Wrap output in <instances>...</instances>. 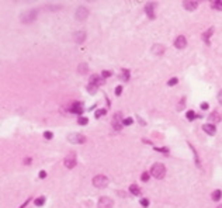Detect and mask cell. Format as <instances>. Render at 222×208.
I'll return each mask as SVG.
<instances>
[{"mask_svg": "<svg viewBox=\"0 0 222 208\" xmlns=\"http://www.w3.org/2000/svg\"><path fill=\"white\" fill-rule=\"evenodd\" d=\"M150 174L156 179H163L166 174V167L163 163H155L150 167Z\"/></svg>", "mask_w": 222, "mask_h": 208, "instance_id": "cell-1", "label": "cell"}, {"mask_svg": "<svg viewBox=\"0 0 222 208\" xmlns=\"http://www.w3.org/2000/svg\"><path fill=\"white\" fill-rule=\"evenodd\" d=\"M108 184V179L103 174H98V176H94L93 177V186L94 187H98V188H103Z\"/></svg>", "mask_w": 222, "mask_h": 208, "instance_id": "cell-2", "label": "cell"}, {"mask_svg": "<svg viewBox=\"0 0 222 208\" xmlns=\"http://www.w3.org/2000/svg\"><path fill=\"white\" fill-rule=\"evenodd\" d=\"M37 10H31L30 13H24L23 16H21V21L24 23V24H30L31 21L35 20V17H37Z\"/></svg>", "mask_w": 222, "mask_h": 208, "instance_id": "cell-3", "label": "cell"}, {"mask_svg": "<svg viewBox=\"0 0 222 208\" xmlns=\"http://www.w3.org/2000/svg\"><path fill=\"white\" fill-rule=\"evenodd\" d=\"M68 141L70 143H83V142H86V138L82 134H69Z\"/></svg>", "mask_w": 222, "mask_h": 208, "instance_id": "cell-4", "label": "cell"}, {"mask_svg": "<svg viewBox=\"0 0 222 208\" xmlns=\"http://www.w3.org/2000/svg\"><path fill=\"white\" fill-rule=\"evenodd\" d=\"M113 207V200L110 197H101L98 200V208H111Z\"/></svg>", "mask_w": 222, "mask_h": 208, "instance_id": "cell-5", "label": "cell"}, {"mask_svg": "<svg viewBox=\"0 0 222 208\" xmlns=\"http://www.w3.org/2000/svg\"><path fill=\"white\" fill-rule=\"evenodd\" d=\"M87 16H89V10H87V8L83 7V6L77 7V10H76V18L77 20H85V18H87Z\"/></svg>", "mask_w": 222, "mask_h": 208, "instance_id": "cell-6", "label": "cell"}, {"mask_svg": "<svg viewBox=\"0 0 222 208\" xmlns=\"http://www.w3.org/2000/svg\"><path fill=\"white\" fill-rule=\"evenodd\" d=\"M63 163H65V167H66V169H73V167L76 166V156H75V153L66 156V159H65Z\"/></svg>", "mask_w": 222, "mask_h": 208, "instance_id": "cell-7", "label": "cell"}, {"mask_svg": "<svg viewBox=\"0 0 222 208\" xmlns=\"http://www.w3.org/2000/svg\"><path fill=\"white\" fill-rule=\"evenodd\" d=\"M70 111L73 114H83V104L80 101H73L72 106H70Z\"/></svg>", "mask_w": 222, "mask_h": 208, "instance_id": "cell-8", "label": "cell"}, {"mask_svg": "<svg viewBox=\"0 0 222 208\" xmlns=\"http://www.w3.org/2000/svg\"><path fill=\"white\" fill-rule=\"evenodd\" d=\"M186 45H187V40L184 35H179L177 38H176V41H174V46L179 49H183V48H186Z\"/></svg>", "mask_w": 222, "mask_h": 208, "instance_id": "cell-9", "label": "cell"}, {"mask_svg": "<svg viewBox=\"0 0 222 208\" xmlns=\"http://www.w3.org/2000/svg\"><path fill=\"white\" fill-rule=\"evenodd\" d=\"M104 83V80H103V78H100L98 75H92L90 76V80H89V85H94V86H101Z\"/></svg>", "mask_w": 222, "mask_h": 208, "instance_id": "cell-10", "label": "cell"}, {"mask_svg": "<svg viewBox=\"0 0 222 208\" xmlns=\"http://www.w3.org/2000/svg\"><path fill=\"white\" fill-rule=\"evenodd\" d=\"M183 7L186 8V10H188V11H193V10H195V8L198 7V2H195V0L184 2V3H183Z\"/></svg>", "mask_w": 222, "mask_h": 208, "instance_id": "cell-11", "label": "cell"}, {"mask_svg": "<svg viewBox=\"0 0 222 208\" xmlns=\"http://www.w3.org/2000/svg\"><path fill=\"white\" fill-rule=\"evenodd\" d=\"M155 7H156V4L155 3H148L145 6V11H146V14H148V17L149 18H155Z\"/></svg>", "mask_w": 222, "mask_h": 208, "instance_id": "cell-12", "label": "cell"}, {"mask_svg": "<svg viewBox=\"0 0 222 208\" xmlns=\"http://www.w3.org/2000/svg\"><path fill=\"white\" fill-rule=\"evenodd\" d=\"M121 118H122V115L118 113V114L114 115V118H113V126H114V130H121L122 125H121Z\"/></svg>", "mask_w": 222, "mask_h": 208, "instance_id": "cell-13", "label": "cell"}, {"mask_svg": "<svg viewBox=\"0 0 222 208\" xmlns=\"http://www.w3.org/2000/svg\"><path fill=\"white\" fill-rule=\"evenodd\" d=\"M202 130L205 131L208 135H215V132H217L215 125H211V124H205V125H202Z\"/></svg>", "mask_w": 222, "mask_h": 208, "instance_id": "cell-14", "label": "cell"}, {"mask_svg": "<svg viewBox=\"0 0 222 208\" xmlns=\"http://www.w3.org/2000/svg\"><path fill=\"white\" fill-rule=\"evenodd\" d=\"M152 52H153L155 55H163V52H165V46H163V45H160V44L153 45Z\"/></svg>", "mask_w": 222, "mask_h": 208, "instance_id": "cell-15", "label": "cell"}, {"mask_svg": "<svg viewBox=\"0 0 222 208\" xmlns=\"http://www.w3.org/2000/svg\"><path fill=\"white\" fill-rule=\"evenodd\" d=\"M73 38H75V41L76 42H82V41H85L86 34L83 33V31H77V33L73 35Z\"/></svg>", "mask_w": 222, "mask_h": 208, "instance_id": "cell-16", "label": "cell"}, {"mask_svg": "<svg viewBox=\"0 0 222 208\" xmlns=\"http://www.w3.org/2000/svg\"><path fill=\"white\" fill-rule=\"evenodd\" d=\"M212 33H214V28L211 27L208 31H205V33L202 34V40H204L207 44H210V38H211V35H212Z\"/></svg>", "mask_w": 222, "mask_h": 208, "instance_id": "cell-17", "label": "cell"}, {"mask_svg": "<svg viewBox=\"0 0 222 208\" xmlns=\"http://www.w3.org/2000/svg\"><path fill=\"white\" fill-rule=\"evenodd\" d=\"M129 193H132L134 196H139L141 194V188L138 187L137 184H131L129 186Z\"/></svg>", "mask_w": 222, "mask_h": 208, "instance_id": "cell-18", "label": "cell"}, {"mask_svg": "<svg viewBox=\"0 0 222 208\" xmlns=\"http://www.w3.org/2000/svg\"><path fill=\"white\" fill-rule=\"evenodd\" d=\"M208 120H210L211 123H219V121H221V115H219L217 111H214V113L210 115V118Z\"/></svg>", "mask_w": 222, "mask_h": 208, "instance_id": "cell-19", "label": "cell"}, {"mask_svg": "<svg viewBox=\"0 0 222 208\" xmlns=\"http://www.w3.org/2000/svg\"><path fill=\"white\" fill-rule=\"evenodd\" d=\"M222 197V191L221 190H215V191H212V194H211V198L214 201H219Z\"/></svg>", "mask_w": 222, "mask_h": 208, "instance_id": "cell-20", "label": "cell"}, {"mask_svg": "<svg viewBox=\"0 0 222 208\" xmlns=\"http://www.w3.org/2000/svg\"><path fill=\"white\" fill-rule=\"evenodd\" d=\"M211 7L215 10H222V0H214L211 2Z\"/></svg>", "mask_w": 222, "mask_h": 208, "instance_id": "cell-21", "label": "cell"}, {"mask_svg": "<svg viewBox=\"0 0 222 208\" xmlns=\"http://www.w3.org/2000/svg\"><path fill=\"white\" fill-rule=\"evenodd\" d=\"M87 123H89V118H87V117H79V118H77V124H79V125H86Z\"/></svg>", "mask_w": 222, "mask_h": 208, "instance_id": "cell-22", "label": "cell"}, {"mask_svg": "<svg viewBox=\"0 0 222 208\" xmlns=\"http://www.w3.org/2000/svg\"><path fill=\"white\" fill-rule=\"evenodd\" d=\"M186 117H187L188 120H190V121H193V120L195 118V117H197V114H195V113H194L193 110H190V111H187V113H186Z\"/></svg>", "mask_w": 222, "mask_h": 208, "instance_id": "cell-23", "label": "cell"}, {"mask_svg": "<svg viewBox=\"0 0 222 208\" xmlns=\"http://www.w3.org/2000/svg\"><path fill=\"white\" fill-rule=\"evenodd\" d=\"M89 70V66L86 65V63H82V65H79V73H86Z\"/></svg>", "mask_w": 222, "mask_h": 208, "instance_id": "cell-24", "label": "cell"}, {"mask_svg": "<svg viewBox=\"0 0 222 208\" xmlns=\"http://www.w3.org/2000/svg\"><path fill=\"white\" fill-rule=\"evenodd\" d=\"M44 203H45V197H38V198L35 200V205H37V207H42Z\"/></svg>", "mask_w": 222, "mask_h": 208, "instance_id": "cell-25", "label": "cell"}, {"mask_svg": "<svg viewBox=\"0 0 222 208\" xmlns=\"http://www.w3.org/2000/svg\"><path fill=\"white\" fill-rule=\"evenodd\" d=\"M87 91H89L90 94H94L97 91V86L94 85H87Z\"/></svg>", "mask_w": 222, "mask_h": 208, "instance_id": "cell-26", "label": "cell"}, {"mask_svg": "<svg viewBox=\"0 0 222 208\" xmlns=\"http://www.w3.org/2000/svg\"><path fill=\"white\" fill-rule=\"evenodd\" d=\"M105 113H107V110H105V108H101V110H97V111H96V114H94V117H96V118H98V117H101V115H104Z\"/></svg>", "mask_w": 222, "mask_h": 208, "instance_id": "cell-27", "label": "cell"}, {"mask_svg": "<svg viewBox=\"0 0 222 208\" xmlns=\"http://www.w3.org/2000/svg\"><path fill=\"white\" fill-rule=\"evenodd\" d=\"M122 79L124 80H129V70L128 69H122Z\"/></svg>", "mask_w": 222, "mask_h": 208, "instance_id": "cell-28", "label": "cell"}, {"mask_svg": "<svg viewBox=\"0 0 222 208\" xmlns=\"http://www.w3.org/2000/svg\"><path fill=\"white\" fill-rule=\"evenodd\" d=\"M111 72H110V70H103V73H101V78L103 79H107V78H110V76H111Z\"/></svg>", "mask_w": 222, "mask_h": 208, "instance_id": "cell-29", "label": "cell"}, {"mask_svg": "<svg viewBox=\"0 0 222 208\" xmlns=\"http://www.w3.org/2000/svg\"><path fill=\"white\" fill-rule=\"evenodd\" d=\"M134 123V120L131 118V117H129V118H125V120H122V124H124V125H131V124Z\"/></svg>", "mask_w": 222, "mask_h": 208, "instance_id": "cell-30", "label": "cell"}, {"mask_svg": "<svg viewBox=\"0 0 222 208\" xmlns=\"http://www.w3.org/2000/svg\"><path fill=\"white\" fill-rule=\"evenodd\" d=\"M52 136H53L52 132H49V131H45L44 132V138L45 139H52Z\"/></svg>", "mask_w": 222, "mask_h": 208, "instance_id": "cell-31", "label": "cell"}, {"mask_svg": "<svg viewBox=\"0 0 222 208\" xmlns=\"http://www.w3.org/2000/svg\"><path fill=\"white\" fill-rule=\"evenodd\" d=\"M141 204H142V207H143V208H146L148 205H149V200H148V198H142Z\"/></svg>", "mask_w": 222, "mask_h": 208, "instance_id": "cell-32", "label": "cell"}, {"mask_svg": "<svg viewBox=\"0 0 222 208\" xmlns=\"http://www.w3.org/2000/svg\"><path fill=\"white\" fill-rule=\"evenodd\" d=\"M177 82H179V80L176 78H172L169 82H167V85H169V86H174V85H177Z\"/></svg>", "mask_w": 222, "mask_h": 208, "instance_id": "cell-33", "label": "cell"}, {"mask_svg": "<svg viewBox=\"0 0 222 208\" xmlns=\"http://www.w3.org/2000/svg\"><path fill=\"white\" fill-rule=\"evenodd\" d=\"M121 93H122V86H117V87H115V94L120 96Z\"/></svg>", "mask_w": 222, "mask_h": 208, "instance_id": "cell-34", "label": "cell"}, {"mask_svg": "<svg viewBox=\"0 0 222 208\" xmlns=\"http://www.w3.org/2000/svg\"><path fill=\"white\" fill-rule=\"evenodd\" d=\"M184 101H186V98L183 97L182 100H180V104H179V106H177V110H182V108H183V106H184Z\"/></svg>", "mask_w": 222, "mask_h": 208, "instance_id": "cell-35", "label": "cell"}, {"mask_svg": "<svg viewBox=\"0 0 222 208\" xmlns=\"http://www.w3.org/2000/svg\"><path fill=\"white\" fill-rule=\"evenodd\" d=\"M142 180H143V181H148V180H149V174H148V173H142Z\"/></svg>", "mask_w": 222, "mask_h": 208, "instance_id": "cell-36", "label": "cell"}, {"mask_svg": "<svg viewBox=\"0 0 222 208\" xmlns=\"http://www.w3.org/2000/svg\"><path fill=\"white\" fill-rule=\"evenodd\" d=\"M155 149H156V151H159V152H166V153L169 152V149H167V148H155Z\"/></svg>", "mask_w": 222, "mask_h": 208, "instance_id": "cell-37", "label": "cell"}, {"mask_svg": "<svg viewBox=\"0 0 222 208\" xmlns=\"http://www.w3.org/2000/svg\"><path fill=\"white\" fill-rule=\"evenodd\" d=\"M40 177H41V179H45V177H47V173H45L44 170L40 171Z\"/></svg>", "mask_w": 222, "mask_h": 208, "instance_id": "cell-38", "label": "cell"}, {"mask_svg": "<svg viewBox=\"0 0 222 208\" xmlns=\"http://www.w3.org/2000/svg\"><path fill=\"white\" fill-rule=\"evenodd\" d=\"M201 108H202V110H207V108H208V104H207V103H202V104H201Z\"/></svg>", "mask_w": 222, "mask_h": 208, "instance_id": "cell-39", "label": "cell"}, {"mask_svg": "<svg viewBox=\"0 0 222 208\" xmlns=\"http://www.w3.org/2000/svg\"><path fill=\"white\" fill-rule=\"evenodd\" d=\"M218 100H219V103L222 104V90L219 91V94H218Z\"/></svg>", "mask_w": 222, "mask_h": 208, "instance_id": "cell-40", "label": "cell"}, {"mask_svg": "<svg viewBox=\"0 0 222 208\" xmlns=\"http://www.w3.org/2000/svg\"><path fill=\"white\" fill-rule=\"evenodd\" d=\"M24 163L25 165H30V163H31V158H27V159L24 160Z\"/></svg>", "mask_w": 222, "mask_h": 208, "instance_id": "cell-41", "label": "cell"}, {"mask_svg": "<svg viewBox=\"0 0 222 208\" xmlns=\"http://www.w3.org/2000/svg\"><path fill=\"white\" fill-rule=\"evenodd\" d=\"M218 208H222V205H219V207H218Z\"/></svg>", "mask_w": 222, "mask_h": 208, "instance_id": "cell-42", "label": "cell"}]
</instances>
